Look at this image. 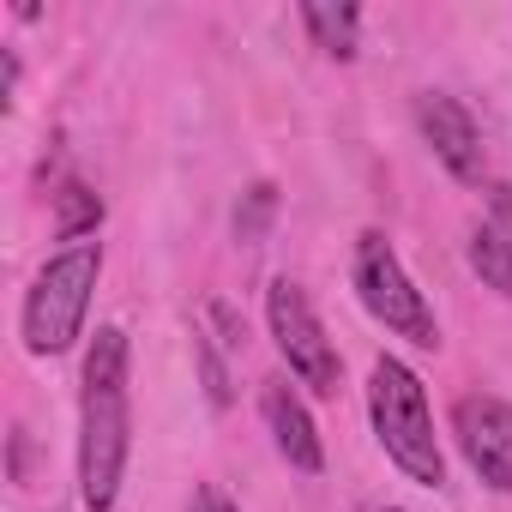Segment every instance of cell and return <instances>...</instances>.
Returning <instances> with one entry per match:
<instances>
[{"mask_svg":"<svg viewBox=\"0 0 512 512\" xmlns=\"http://www.w3.org/2000/svg\"><path fill=\"white\" fill-rule=\"evenodd\" d=\"M272 217H278V187H272V181H260L253 193H241V205H235V241L260 247V241H266V229H272Z\"/></svg>","mask_w":512,"mask_h":512,"instance_id":"7c38bea8","label":"cell"},{"mask_svg":"<svg viewBox=\"0 0 512 512\" xmlns=\"http://www.w3.org/2000/svg\"><path fill=\"white\" fill-rule=\"evenodd\" d=\"M97 272H103V247L97 241H79V247L55 253V260L37 272L31 302H25V344H31V356H61L79 338L91 290H97Z\"/></svg>","mask_w":512,"mask_h":512,"instance_id":"3957f363","label":"cell"},{"mask_svg":"<svg viewBox=\"0 0 512 512\" xmlns=\"http://www.w3.org/2000/svg\"><path fill=\"white\" fill-rule=\"evenodd\" d=\"M302 25L314 31V43H320L332 61H356V25H362L356 7H320V0H308V7H302Z\"/></svg>","mask_w":512,"mask_h":512,"instance_id":"9c48e42d","label":"cell"},{"mask_svg":"<svg viewBox=\"0 0 512 512\" xmlns=\"http://www.w3.org/2000/svg\"><path fill=\"white\" fill-rule=\"evenodd\" d=\"M368 410H374V434H380L386 458H392L410 482L440 488V482H446V458H440V446H434L428 392H422V380H416L398 356H380V362H374Z\"/></svg>","mask_w":512,"mask_h":512,"instance_id":"7a4b0ae2","label":"cell"},{"mask_svg":"<svg viewBox=\"0 0 512 512\" xmlns=\"http://www.w3.org/2000/svg\"><path fill=\"white\" fill-rule=\"evenodd\" d=\"M193 362H199V380H205L211 410H229V368H223V356H217L211 332H193Z\"/></svg>","mask_w":512,"mask_h":512,"instance_id":"4fadbf2b","label":"cell"},{"mask_svg":"<svg viewBox=\"0 0 512 512\" xmlns=\"http://www.w3.org/2000/svg\"><path fill=\"white\" fill-rule=\"evenodd\" d=\"M260 404H266V422H272V440H278L284 464H296L302 476H320V470H326V452H320L314 416L302 410V398L290 392V380H266Z\"/></svg>","mask_w":512,"mask_h":512,"instance_id":"ba28073f","label":"cell"},{"mask_svg":"<svg viewBox=\"0 0 512 512\" xmlns=\"http://www.w3.org/2000/svg\"><path fill=\"white\" fill-rule=\"evenodd\" d=\"M416 115H422V133H428L434 157H440L458 181H482V133H476V121L464 115V103L446 97V91H428V97L416 103Z\"/></svg>","mask_w":512,"mask_h":512,"instance_id":"52a82bcc","label":"cell"},{"mask_svg":"<svg viewBox=\"0 0 512 512\" xmlns=\"http://www.w3.org/2000/svg\"><path fill=\"white\" fill-rule=\"evenodd\" d=\"M266 320H272V338H278V356L290 362V374H296L308 392L338 398V350H332V338L320 332V320H314V308H308V290L290 284V278H278V284L266 290Z\"/></svg>","mask_w":512,"mask_h":512,"instance_id":"5b68a950","label":"cell"},{"mask_svg":"<svg viewBox=\"0 0 512 512\" xmlns=\"http://www.w3.org/2000/svg\"><path fill=\"white\" fill-rule=\"evenodd\" d=\"M127 464V332L103 326L85 356V434H79V488L91 512L115 506Z\"/></svg>","mask_w":512,"mask_h":512,"instance_id":"6da1fadb","label":"cell"},{"mask_svg":"<svg viewBox=\"0 0 512 512\" xmlns=\"http://www.w3.org/2000/svg\"><path fill=\"white\" fill-rule=\"evenodd\" d=\"M488 205H494V217H500V229L512 241V187H488Z\"/></svg>","mask_w":512,"mask_h":512,"instance_id":"2e32d148","label":"cell"},{"mask_svg":"<svg viewBox=\"0 0 512 512\" xmlns=\"http://www.w3.org/2000/svg\"><path fill=\"white\" fill-rule=\"evenodd\" d=\"M205 314H211V326L223 332V344H235V350H241V338H247V326L235 320V308H229V302H211Z\"/></svg>","mask_w":512,"mask_h":512,"instance_id":"5bb4252c","label":"cell"},{"mask_svg":"<svg viewBox=\"0 0 512 512\" xmlns=\"http://www.w3.org/2000/svg\"><path fill=\"white\" fill-rule=\"evenodd\" d=\"M103 223V199L85 187V181H67L61 193H55V235L61 241H79V235H91Z\"/></svg>","mask_w":512,"mask_h":512,"instance_id":"30bf717a","label":"cell"},{"mask_svg":"<svg viewBox=\"0 0 512 512\" xmlns=\"http://www.w3.org/2000/svg\"><path fill=\"white\" fill-rule=\"evenodd\" d=\"M470 266H476V278H482L488 290L512 296V241H506L500 229H476V235H470Z\"/></svg>","mask_w":512,"mask_h":512,"instance_id":"8fae6325","label":"cell"},{"mask_svg":"<svg viewBox=\"0 0 512 512\" xmlns=\"http://www.w3.org/2000/svg\"><path fill=\"white\" fill-rule=\"evenodd\" d=\"M452 434H458L470 470L488 488L512 494V404L506 398H488V392H470L452 410Z\"/></svg>","mask_w":512,"mask_h":512,"instance_id":"8992f818","label":"cell"},{"mask_svg":"<svg viewBox=\"0 0 512 512\" xmlns=\"http://www.w3.org/2000/svg\"><path fill=\"white\" fill-rule=\"evenodd\" d=\"M187 512H235V506H229V494H223V488H211V482H205V488L193 494V506H187Z\"/></svg>","mask_w":512,"mask_h":512,"instance_id":"9a60e30c","label":"cell"},{"mask_svg":"<svg viewBox=\"0 0 512 512\" xmlns=\"http://www.w3.org/2000/svg\"><path fill=\"white\" fill-rule=\"evenodd\" d=\"M356 296H362V308H368L386 332H398V338H410V344H422V350L440 344L422 290L404 278L398 253H392V241H386L380 229H362V235H356Z\"/></svg>","mask_w":512,"mask_h":512,"instance_id":"277c9868","label":"cell"}]
</instances>
